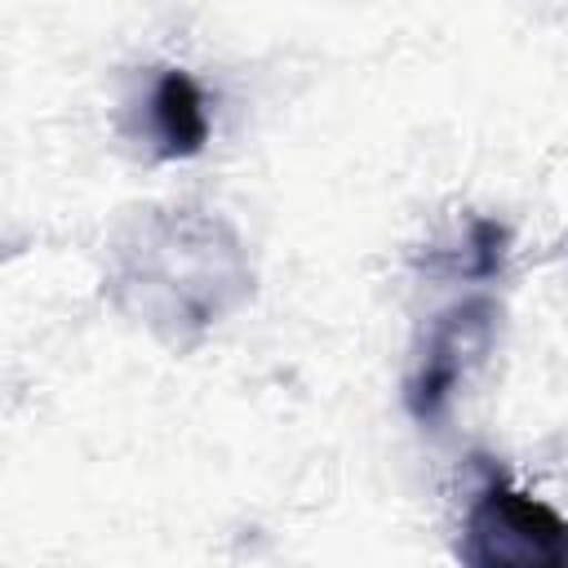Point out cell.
<instances>
[{
	"mask_svg": "<svg viewBox=\"0 0 568 568\" xmlns=\"http://www.w3.org/2000/svg\"><path fill=\"white\" fill-rule=\"evenodd\" d=\"M106 293L151 337L186 351L253 302V262L226 217L191 204H151L115 231Z\"/></svg>",
	"mask_w": 568,
	"mask_h": 568,
	"instance_id": "6da1fadb",
	"label": "cell"
},
{
	"mask_svg": "<svg viewBox=\"0 0 568 568\" xmlns=\"http://www.w3.org/2000/svg\"><path fill=\"white\" fill-rule=\"evenodd\" d=\"M506 257H510V231L497 217H470L457 244V271L466 280H493L501 275Z\"/></svg>",
	"mask_w": 568,
	"mask_h": 568,
	"instance_id": "5b68a950",
	"label": "cell"
},
{
	"mask_svg": "<svg viewBox=\"0 0 568 568\" xmlns=\"http://www.w3.org/2000/svg\"><path fill=\"white\" fill-rule=\"evenodd\" d=\"M501 328V306L484 293H470L453 306H444L413 355V368L404 377V408L413 422L435 426L448 417L457 390L470 382V373L488 359Z\"/></svg>",
	"mask_w": 568,
	"mask_h": 568,
	"instance_id": "3957f363",
	"label": "cell"
},
{
	"mask_svg": "<svg viewBox=\"0 0 568 568\" xmlns=\"http://www.w3.org/2000/svg\"><path fill=\"white\" fill-rule=\"evenodd\" d=\"M146 129H151V146L160 160H191L209 146V133H213L209 98L182 67H164L151 80Z\"/></svg>",
	"mask_w": 568,
	"mask_h": 568,
	"instance_id": "277c9868",
	"label": "cell"
},
{
	"mask_svg": "<svg viewBox=\"0 0 568 568\" xmlns=\"http://www.w3.org/2000/svg\"><path fill=\"white\" fill-rule=\"evenodd\" d=\"M457 555L479 568H568V519L488 466L466 506Z\"/></svg>",
	"mask_w": 568,
	"mask_h": 568,
	"instance_id": "7a4b0ae2",
	"label": "cell"
}]
</instances>
